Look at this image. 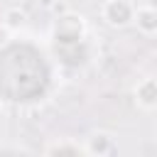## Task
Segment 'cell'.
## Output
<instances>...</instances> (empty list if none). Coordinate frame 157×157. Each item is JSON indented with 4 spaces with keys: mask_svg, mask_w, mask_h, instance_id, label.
Instances as JSON below:
<instances>
[{
    "mask_svg": "<svg viewBox=\"0 0 157 157\" xmlns=\"http://www.w3.org/2000/svg\"><path fill=\"white\" fill-rule=\"evenodd\" d=\"M101 15L110 27H125V25L132 22L135 5L130 0H105L103 7H101Z\"/></svg>",
    "mask_w": 157,
    "mask_h": 157,
    "instance_id": "1",
    "label": "cell"
},
{
    "mask_svg": "<svg viewBox=\"0 0 157 157\" xmlns=\"http://www.w3.org/2000/svg\"><path fill=\"white\" fill-rule=\"evenodd\" d=\"M83 152L93 155V157H105V155H113L115 152V140L110 132L105 130H96L86 137V145H83Z\"/></svg>",
    "mask_w": 157,
    "mask_h": 157,
    "instance_id": "2",
    "label": "cell"
},
{
    "mask_svg": "<svg viewBox=\"0 0 157 157\" xmlns=\"http://www.w3.org/2000/svg\"><path fill=\"white\" fill-rule=\"evenodd\" d=\"M132 22H135V27H137L145 37H155V34H157V7H155V5L135 7Z\"/></svg>",
    "mask_w": 157,
    "mask_h": 157,
    "instance_id": "3",
    "label": "cell"
},
{
    "mask_svg": "<svg viewBox=\"0 0 157 157\" xmlns=\"http://www.w3.org/2000/svg\"><path fill=\"white\" fill-rule=\"evenodd\" d=\"M135 101L142 108H157V78L147 76L135 86Z\"/></svg>",
    "mask_w": 157,
    "mask_h": 157,
    "instance_id": "4",
    "label": "cell"
},
{
    "mask_svg": "<svg viewBox=\"0 0 157 157\" xmlns=\"http://www.w3.org/2000/svg\"><path fill=\"white\" fill-rule=\"evenodd\" d=\"M2 25H7L10 29H20L27 25V12L20 10V7H7L5 15H2Z\"/></svg>",
    "mask_w": 157,
    "mask_h": 157,
    "instance_id": "5",
    "label": "cell"
},
{
    "mask_svg": "<svg viewBox=\"0 0 157 157\" xmlns=\"http://www.w3.org/2000/svg\"><path fill=\"white\" fill-rule=\"evenodd\" d=\"M52 152H78V145H49L47 155H52Z\"/></svg>",
    "mask_w": 157,
    "mask_h": 157,
    "instance_id": "6",
    "label": "cell"
},
{
    "mask_svg": "<svg viewBox=\"0 0 157 157\" xmlns=\"http://www.w3.org/2000/svg\"><path fill=\"white\" fill-rule=\"evenodd\" d=\"M10 34H12V29H10L7 25H0V47H2V44H7Z\"/></svg>",
    "mask_w": 157,
    "mask_h": 157,
    "instance_id": "7",
    "label": "cell"
}]
</instances>
